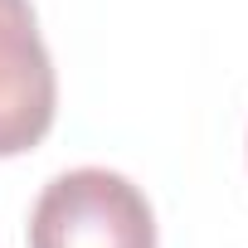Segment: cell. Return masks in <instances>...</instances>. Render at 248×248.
<instances>
[{
	"mask_svg": "<svg viewBox=\"0 0 248 248\" xmlns=\"http://www.w3.org/2000/svg\"><path fill=\"white\" fill-rule=\"evenodd\" d=\"M30 248H156V214L127 175L78 166L39 190Z\"/></svg>",
	"mask_w": 248,
	"mask_h": 248,
	"instance_id": "cell-1",
	"label": "cell"
},
{
	"mask_svg": "<svg viewBox=\"0 0 248 248\" xmlns=\"http://www.w3.org/2000/svg\"><path fill=\"white\" fill-rule=\"evenodd\" d=\"M59 112L54 59L30 0H0V161L34 151Z\"/></svg>",
	"mask_w": 248,
	"mask_h": 248,
	"instance_id": "cell-2",
	"label": "cell"
}]
</instances>
